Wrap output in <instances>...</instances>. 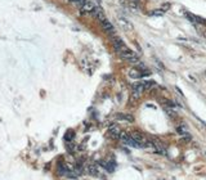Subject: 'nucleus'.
Returning <instances> with one entry per match:
<instances>
[{
  "instance_id": "6e6552de",
  "label": "nucleus",
  "mask_w": 206,
  "mask_h": 180,
  "mask_svg": "<svg viewBox=\"0 0 206 180\" xmlns=\"http://www.w3.org/2000/svg\"><path fill=\"white\" fill-rule=\"evenodd\" d=\"M91 14H93L95 18H97L99 22H102V21H104L106 19V17L104 14H103V12H102V9L101 8H98V6H95V9L91 12Z\"/></svg>"
},
{
  "instance_id": "412c9836",
  "label": "nucleus",
  "mask_w": 206,
  "mask_h": 180,
  "mask_svg": "<svg viewBox=\"0 0 206 180\" xmlns=\"http://www.w3.org/2000/svg\"><path fill=\"white\" fill-rule=\"evenodd\" d=\"M188 77L191 79V81H192V82H197V80L194 79V76H193V75H188Z\"/></svg>"
},
{
  "instance_id": "7ed1b4c3",
  "label": "nucleus",
  "mask_w": 206,
  "mask_h": 180,
  "mask_svg": "<svg viewBox=\"0 0 206 180\" xmlns=\"http://www.w3.org/2000/svg\"><path fill=\"white\" fill-rule=\"evenodd\" d=\"M111 40H112V44H113V48H115V50H120L121 48L125 47V43L121 40V37H119V36H115V35H112V37H111Z\"/></svg>"
},
{
  "instance_id": "a211bd4d",
  "label": "nucleus",
  "mask_w": 206,
  "mask_h": 180,
  "mask_svg": "<svg viewBox=\"0 0 206 180\" xmlns=\"http://www.w3.org/2000/svg\"><path fill=\"white\" fill-rule=\"evenodd\" d=\"M155 86H156V82H153V81H147V82H144L145 90H152Z\"/></svg>"
},
{
  "instance_id": "1a4fd4ad",
  "label": "nucleus",
  "mask_w": 206,
  "mask_h": 180,
  "mask_svg": "<svg viewBox=\"0 0 206 180\" xmlns=\"http://www.w3.org/2000/svg\"><path fill=\"white\" fill-rule=\"evenodd\" d=\"M129 76L131 77V79H142L143 77V73H142V71L139 68H131L129 71Z\"/></svg>"
},
{
  "instance_id": "9d476101",
  "label": "nucleus",
  "mask_w": 206,
  "mask_h": 180,
  "mask_svg": "<svg viewBox=\"0 0 206 180\" xmlns=\"http://www.w3.org/2000/svg\"><path fill=\"white\" fill-rule=\"evenodd\" d=\"M115 117L117 120H122V121H127V122H133L134 121V117L131 115H127V113H117Z\"/></svg>"
},
{
  "instance_id": "f3484780",
  "label": "nucleus",
  "mask_w": 206,
  "mask_h": 180,
  "mask_svg": "<svg viewBox=\"0 0 206 180\" xmlns=\"http://www.w3.org/2000/svg\"><path fill=\"white\" fill-rule=\"evenodd\" d=\"M164 13H165V12H164L162 9H156V10H152L150 14L153 16V17H161L162 14H164Z\"/></svg>"
},
{
  "instance_id": "f03ea898",
  "label": "nucleus",
  "mask_w": 206,
  "mask_h": 180,
  "mask_svg": "<svg viewBox=\"0 0 206 180\" xmlns=\"http://www.w3.org/2000/svg\"><path fill=\"white\" fill-rule=\"evenodd\" d=\"M151 143H152V147H155V149L158 152V153H161V154H165L166 153V147L162 144L161 142H160L158 139H152L151 140Z\"/></svg>"
},
{
  "instance_id": "20e7f679",
  "label": "nucleus",
  "mask_w": 206,
  "mask_h": 180,
  "mask_svg": "<svg viewBox=\"0 0 206 180\" xmlns=\"http://www.w3.org/2000/svg\"><path fill=\"white\" fill-rule=\"evenodd\" d=\"M101 24H102L103 30H104L107 34H109V35H113V34H115V27L112 26V23L109 22V21H108L107 18H106L104 21H102Z\"/></svg>"
},
{
  "instance_id": "9b49d317",
  "label": "nucleus",
  "mask_w": 206,
  "mask_h": 180,
  "mask_svg": "<svg viewBox=\"0 0 206 180\" xmlns=\"http://www.w3.org/2000/svg\"><path fill=\"white\" fill-rule=\"evenodd\" d=\"M86 172L91 176H97L98 175V167L95 165H88L86 166Z\"/></svg>"
},
{
  "instance_id": "423d86ee",
  "label": "nucleus",
  "mask_w": 206,
  "mask_h": 180,
  "mask_svg": "<svg viewBox=\"0 0 206 180\" xmlns=\"http://www.w3.org/2000/svg\"><path fill=\"white\" fill-rule=\"evenodd\" d=\"M131 136H133L134 140L139 142V143L142 144V147L144 148V144H145V142H147V139H145V136H144L140 131H133V133H131Z\"/></svg>"
},
{
  "instance_id": "4468645a",
  "label": "nucleus",
  "mask_w": 206,
  "mask_h": 180,
  "mask_svg": "<svg viewBox=\"0 0 206 180\" xmlns=\"http://www.w3.org/2000/svg\"><path fill=\"white\" fill-rule=\"evenodd\" d=\"M58 171H59V175H65V176H67V175H68V172H70V170L66 167L65 165H59L58 166Z\"/></svg>"
},
{
  "instance_id": "f257e3e1",
  "label": "nucleus",
  "mask_w": 206,
  "mask_h": 180,
  "mask_svg": "<svg viewBox=\"0 0 206 180\" xmlns=\"http://www.w3.org/2000/svg\"><path fill=\"white\" fill-rule=\"evenodd\" d=\"M117 54H119L122 59L127 61V62L135 63V65H137L138 62H139V58H138V55H137L134 52H131L127 47H124V48L120 49V50H117Z\"/></svg>"
},
{
  "instance_id": "2eb2a0df",
  "label": "nucleus",
  "mask_w": 206,
  "mask_h": 180,
  "mask_svg": "<svg viewBox=\"0 0 206 180\" xmlns=\"http://www.w3.org/2000/svg\"><path fill=\"white\" fill-rule=\"evenodd\" d=\"M164 111H165V113L168 115L169 117L175 118V112H174V109H173V108H170V107H165V108H164Z\"/></svg>"
},
{
  "instance_id": "ddd939ff",
  "label": "nucleus",
  "mask_w": 206,
  "mask_h": 180,
  "mask_svg": "<svg viewBox=\"0 0 206 180\" xmlns=\"http://www.w3.org/2000/svg\"><path fill=\"white\" fill-rule=\"evenodd\" d=\"M176 133L184 136V135H186V134H188V129H187V126L184 125V123H182V125H179L178 128H176Z\"/></svg>"
},
{
  "instance_id": "dca6fc26",
  "label": "nucleus",
  "mask_w": 206,
  "mask_h": 180,
  "mask_svg": "<svg viewBox=\"0 0 206 180\" xmlns=\"http://www.w3.org/2000/svg\"><path fill=\"white\" fill-rule=\"evenodd\" d=\"M73 136H75V134H73V131H67L66 135H65V140L67 143H71L73 139Z\"/></svg>"
},
{
  "instance_id": "f8f14e48",
  "label": "nucleus",
  "mask_w": 206,
  "mask_h": 180,
  "mask_svg": "<svg viewBox=\"0 0 206 180\" xmlns=\"http://www.w3.org/2000/svg\"><path fill=\"white\" fill-rule=\"evenodd\" d=\"M101 164H102L103 167H104L107 171H109V172H112V171H113V169H115V164H113L112 161H106V162H103V161H102Z\"/></svg>"
},
{
  "instance_id": "6ab92c4d",
  "label": "nucleus",
  "mask_w": 206,
  "mask_h": 180,
  "mask_svg": "<svg viewBox=\"0 0 206 180\" xmlns=\"http://www.w3.org/2000/svg\"><path fill=\"white\" fill-rule=\"evenodd\" d=\"M194 19H196V22H197V23H201V24H206V19L201 18V17H197V16H194Z\"/></svg>"
},
{
  "instance_id": "0eeeda50",
  "label": "nucleus",
  "mask_w": 206,
  "mask_h": 180,
  "mask_svg": "<svg viewBox=\"0 0 206 180\" xmlns=\"http://www.w3.org/2000/svg\"><path fill=\"white\" fill-rule=\"evenodd\" d=\"M108 134L113 138V139H120V134H121V130H120L119 126L112 125L111 128H109V130H108Z\"/></svg>"
},
{
  "instance_id": "39448f33",
  "label": "nucleus",
  "mask_w": 206,
  "mask_h": 180,
  "mask_svg": "<svg viewBox=\"0 0 206 180\" xmlns=\"http://www.w3.org/2000/svg\"><path fill=\"white\" fill-rule=\"evenodd\" d=\"M95 6L97 5H94L93 3H90V1H86L85 4L80 8V12H81V14H88V13H91L93 10L95 9Z\"/></svg>"
},
{
  "instance_id": "aec40b11",
  "label": "nucleus",
  "mask_w": 206,
  "mask_h": 180,
  "mask_svg": "<svg viewBox=\"0 0 206 180\" xmlns=\"http://www.w3.org/2000/svg\"><path fill=\"white\" fill-rule=\"evenodd\" d=\"M169 9H170V4H169V3H168V4L162 5V10H164V12H165V10H169Z\"/></svg>"
}]
</instances>
